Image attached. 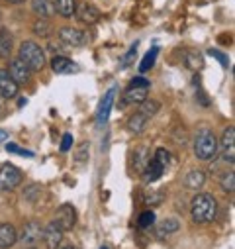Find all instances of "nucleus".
Wrapping results in <instances>:
<instances>
[{"mask_svg": "<svg viewBox=\"0 0 235 249\" xmlns=\"http://www.w3.org/2000/svg\"><path fill=\"white\" fill-rule=\"evenodd\" d=\"M137 224H139V228H149V226H153V224H155V212H151V210L143 212V214L139 216Z\"/></svg>", "mask_w": 235, "mask_h": 249, "instance_id": "33", "label": "nucleus"}, {"mask_svg": "<svg viewBox=\"0 0 235 249\" xmlns=\"http://www.w3.org/2000/svg\"><path fill=\"white\" fill-rule=\"evenodd\" d=\"M116 92H118V87H112L100 100V106H98V126H104L110 118V112H112V106H114V100H116Z\"/></svg>", "mask_w": 235, "mask_h": 249, "instance_id": "9", "label": "nucleus"}, {"mask_svg": "<svg viewBox=\"0 0 235 249\" xmlns=\"http://www.w3.org/2000/svg\"><path fill=\"white\" fill-rule=\"evenodd\" d=\"M130 87H149V81L147 79H143V77H135L134 81H132V85Z\"/></svg>", "mask_w": 235, "mask_h": 249, "instance_id": "37", "label": "nucleus"}, {"mask_svg": "<svg viewBox=\"0 0 235 249\" xmlns=\"http://www.w3.org/2000/svg\"><path fill=\"white\" fill-rule=\"evenodd\" d=\"M51 69H53V73L65 75V73H77L79 71V65L75 63V61H71L69 57L57 55V57L51 59Z\"/></svg>", "mask_w": 235, "mask_h": 249, "instance_id": "13", "label": "nucleus"}, {"mask_svg": "<svg viewBox=\"0 0 235 249\" xmlns=\"http://www.w3.org/2000/svg\"><path fill=\"white\" fill-rule=\"evenodd\" d=\"M65 249H77V247H65Z\"/></svg>", "mask_w": 235, "mask_h": 249, "instance_id": "41", "label": "nucleus"}, {"mask_svg": "<svg viewBox=\"0 0 235 249\" xmlns=\"http://www.w3.org/2000/svg\"><path fill=\"white\" fill-rule=\"evenodd\" d=\"M75 16L83 22V24H86V26H92V24H96L98 20H100V10L94 6V4H90V2H77V8H75Z\"/></svg>", "mask_w": 235, "mask_h": 249, "instance_id": "6", "label": "nucleus"}, {"mask_svg": "<svg viewBox=\"0 0 235 249\" xmlns=\"http://www.w3.org/2000/svg\"><path fill=\"white\" fill-rule=\"evenodd\" d=\"M147 124H149V118H147L145 114L137 112V114H134V116L130 118V132H134V134H141V132L145 130Z\"/></svg>", "mask_w": 235, "mask_h": 249, "instance_id": "22", "label": "nucleus"}, {"mask_svg": "<svg viewBox=\"0 0 235 249\" xmlns=\"http://www.w3.org/2000/svg\"><path fill=\"white\" fill-rule=\"evenodd\" d=\"M24 63L28 65L30 71H41L45 67V51L35 43V41H24L20 45V57Z\"/></svg>", "mask_w": 235, "mask_h": 249, "instance_id": "2", "label": "nucleus"}, {"mask_svg": "<svg viewBox=\"0 0 235 249\" xmlns=\"http://www.w3.org/2000/svg\"><path fill=\"white\" fill-rule=\"evenodd\" d=\"M22 178H24V175L16 165H12V163L2 165L0 167V191L16 189V186L22 182Z\"/></svg>", "mask_w": 235, "mask_h": 249, "instance_id": "4", "label": "nucleus"}, {"mask_svg": "<svg viewBox=\"0 0 235 249\" xmlns=\"http://www.w3.org/2000/svg\"><path fill=\"white\" fill-rule=\"evenodd\" d=\"M147 163H149V149L141 145V147H137L134 151V169L137 173H143V169H145Z\"/></svg>", "mask_w": 235, "mask_h": 249, "instance_id": "21", "label": "nucleus"}, {"mask_svg": "<svg viewBox=\"0 0 235 249\" xmlns=\"http://www.w3.org/2000/svg\"><path fill=\"white\" fill-rule=\"evenodd\" d=\"M6 149H8V151H12V153H20V155H24V157H34V153H32V151H28V149H22V147H18V145H12V143H8V145H6Z\"/></svg>", "mask_w": 235, "mask_h": 249, "instance_id": "35", "label": "nucleus"}, {"mask_svg": "<svg viewBox=\"0 0 235 249\" xmlns=\"http://www.w3.org/2000/svg\"><path fill=\"white\" fill-rule=\"evenodd\" d=\"M4 114V106H2V102H0V116Z\"/></svg>", "mask_w": 235, "mask_h": 249, "instance_id": "40", "label": "nucleus"}, {"mask_svg": "<svg viewBox=\"0 0 235 249\" xmlns=\"http://www.w3.org/2000/svg\"><path fill=\"white\" fill-rule=\"evenodd\" d=\"M137 45H139V43L135 41V43L130 47V51L122 57V69H126V67H130V65H132V61L135 59V53H137Z\"/></svg>", "mask_w": 235, "mask_h": 249, "instance_id": "30", "label": "nucleus"}, {"mask_svg": "<svg viewBox=\"0 0 235 249\" xmlns=\"http://www.w3.org/2000/svg\"><path fill=\"white\" fill-rule=\"evenodd\" d=\"M6 2H8V4H22L24 0H6Z\"/></svg>", "mask_w": 235, "mask_h": 249, "instance_id": "39", "label": "nucleus"}, {"mask_svg": "<svg viewBox=\"0 0 235 249\" xmlns=\"http://www.w3.org/2000/svg\"><path fill=\"white\" fill-rule=\"evenodd\" d=\"M147 92H149V87H130L126 92V102L141 104L147 98Z\"/></svg>", "mask_w": 235, "mask_h": 249, "instance_id": "19", "label": "nucleus"}, {"mask_svg": "<svg viewBox=\"0 0 235 249\" xmlns=\"http://www.w3.org/2000/svg\"><path fill=\"white\" fill-rule=\"evenodd\" d=\"M55 10L61 14L63 18H71L75 16V8H77V0H55Z\"/></svg>", "mask_w": 235, "mask_h": 249, "instance_id": "20", "label": "nucleus"}, {"mask_svg": "<svg viewBox=\"0 0 235 249\" xmlns=\"http://www.w3.org/2000/svg\"><path fill=\"white\" fill-rule=\"evenodd\" d=\"M216 151H218L216 136L208 128H202L196 134V140H194V153H196V157L202 159V161H210V159H214Z\"/></svg>", "mask_w": 235, "mask_h": 249, "instance_id": "3", "label": "nucleus"}, {"mask_svg": "<svg viewBox=\"0 0 235 249\" xmlns=\"http://www.w3.org/2000/svg\"><path fill=\"white\" fill-rule=\"evenodd\" d=\"M157 55H159V47H157V45H153V47H151V51H149V53L143 57L141 65H139V71H141V73H147V71H149V69L155 65V59H157Z\"/></svg>", "mask_w": 235, "mask_h": 249, "instance_id": "26", "label": "nucleus"}, {"mask_svg": "<svg viewBox=\"0 0 235 249\" xmlns=\"http://www.w3.org/2000/svg\"><path fill=\"white\" fill-rule=\"evenodd\" d=\"M59 37H61L63 43H67L71 47H79V45H84L88 41L86 34L77 30V28H61L59 30Z\"/></svg>", "mask_w": 235, "mask_h": 249, "instance_id": "10", "label": "nucleus"}, {"mask_svg": "<svg viewBox=\"0 0 235 249\" xmlns=\"http://www.w3.org/2000/svg\"><path fill=\"white\" fill-rule=\"evenodd\" d=\"M221 189L225 193H233V189H235V175H233V171H229V173H225L221 177Z\"/></svg>", "mask_w": 235, "mask_h": 249, "instance_id": "29", "label": "nucleus"}, {"mask_svg": "<svg viewBox=\"0 0 235 249\" xmlns=\"http://www.w3.org/2000/svg\"><path fill=\"white\" fill-rule=\"evenodd\" d=\"M216 212H218V202L212 195L202 193V195H196L192 198V220L196 224L212 222L216 218Z\"/></svg>", "mask_w": 235, "mask_h": 249, "instance_id": "1", "label": "nucleus"}, {"mask_svg": "<svg viewBox=\"0 0 235 249\" xmlns=\"http://www.w3.org/2000/svg\"><path fill=\"white\" fill-rule=\"evenodd\" d=\"M204 180H206V175H204L202 171H198V169H192V171L186 175L185 184L188 186V189H200V186L204 184Z\"/></svg>", "mask_w": 235, "mask_h": 249, "instance_id": "23", "label": "nucleus"}, {"mask_svg": "<svg viewBox=\"0 0 235 249\" xmlns=\"http://www.w3.org/2000/svg\"><path fill=\"white\" fill-rule=\"evenodd\" d=\"M163 173H165V167L153 159V161H149V163L145 165V169H143V178H145V182H155L157 178L163 177Z\"/></svg>", "mask_w": 235, "mask_h": 249, "instance_id": "16", "label": "nucleus"}, {"mask_svg": "<svg viewBox=\"0 0 235 249\" xmlns=\"http://www.w3.org/2000/svg\"><path fill=\"white\" fill-rule=\"evenodd\" d=\"M6 140H8V132L0 130V142H6Z\"/></svg>", "mask_w": 235, "mask_h": 249, "instance_id": "38", "label": "nucleus"}, {"mask_svg": "<svg viewBox=\"0 0 235 249\" xmlns=\"http://www.w3.org/2000/svg\"><path fill=\"white\" fill-rule=\"evenodd\" d=\"M155 161H157V163H161L163 167H167V165L170 163V153H168V149L159 147V149L155 151Z\"/></svg>", "mask_w": 235, "mask_h": 249, "instance_id": "32", "label": "nucleus"}, {"mask_svg": "<svg viewBox=\"0 0 235 249\" xmlns=\"http://www.w3.org/2000/svg\"><path fill=\"white\" fill-rule=\"evenodd\" d=\"M12 45H14L12 34L8 30H4V28H0V57L8 59L10 53H12Z\"/></svg>", "mask_w": 235, "mask_h": 249, "instance_id": "17", "label": "nucleus"}, {"mask_svg": "<svg viewBox=\"0 0 235 249\" xmlns=\"http://www.w3.org/2000/svg\"><path fill=\"white\" fill-rule=\"evenodd\" d=\"M20 85L10 77L8 69H0V96L2 98H16Z\"/></svg>", "mask_w": 235, "mask_h": 249, "instance_id": "11", "label": "nucleus"}, {"mask_svg": "<svg viewBox=\"0 0 235 249\" xmlns=\"http://www.w3.org/2000/svg\"><path fill=\"white\" fill-rule=\"evenodd\" d=\"M32 10L39 18H49L55 12V6L51 4V0H32Z\"/></svg>", "mask_w": 235, "mask_h": 249, "instance_id": "18", "label": "nucleus"}, {"mask_svg": "<svg viewBox=\"0 0 235 249\" xmlns=\"http://www.w3.org/2000/svg\"><path fill=\"white\" fill-rule=\"evenodd\" d=\"M100 249H108V247H106V245H104V247H100Z\"/></svg>", "mask_w": 235, "mask_h": 249, "instance_id": "42", "label": "nucleus"}, {"mask_svg": "<svg viewBox=\"0 0 235 249\" xmlns=\"http://www.w3.org/2000/svg\"><path fill=\"white\" fill-rule=\"evenodd\" d=\"M30 249H34V247H30Z\"/></svg>", "mask_w": 235, "mask_h": 249, "instance_id": "43", "label": "nucleus"}, {"mask_svg": "<svg viewBox=\"0 0 235 249\" xmlns=\"http://www.w3.org/2000/svg\"><path fill=\"white\" fill-rule=\"evenodd\" d=\"M18 241V233L12 224H0V249H8Z\"/></svg>", "mask_w": 235, "mask_h": 249, "instance_id": "15", "label": "nucleus"}, {"mask_svg": "<svg viewBox=\"0 0 235 249\" xmlns=\"http://www.w3.org/2000/svg\"><path fill=\"white\" fill-rule=\"evenodd\" d=\"M179 228H181V224H179V220H174V218H167V220H163L159 226H157V235H168V233H174V231H179Z\"/></svg>", "mask_w": 235, "mask_h": 249, "instance_id": "24", "label": "nucleus"}, {"mask_svg": "<svg viewBox=\"0 0 235 249\" xmlns=\"http://www.w3.org/2000/svg\"><path fill=\"white\" fill-rule=\"evenodd\" d=\"M39 239H43V228L39 226V222H28L20 233V241L28 247H34L35 243H39Z\"/></svg>", "mask_w": 235, "mask_h": 249, "instance_id": "8", "label": "nucleus"}, {"mask_svg": "<svg viewBox=\"0 0 235 249\" xmlns=\"http://www.w3.org/2000/svg\"><path fill=\"white\" fill-rule=\"evenodd\" d=\"M219 147H221V157H223V161H227V163L233 165V161H235V128H233V126H229V128L223 132L221 142H219Z\"/></svg>", "mask_w": 235, "mask_h": 249, "instance_id": "7", "label": "nucleus"}, {"mask_svg": "<svg viewBox=\"0 0 235 249\" xmlns=\"http://www.w3.org/2000/svg\"><path fill=\"white\" fill-rule=\"evenodd\" d=\"M185 63H186L188 69H192V71H200L202 65H204V59H202V55L196 53V51H186V53H185Z\"/></svg>", "mask_w": 235, "mask_h": 249, "instance_id": "25", "label": "nucleus"}, {"mask_svg": "<svg viewBox=\"0 0 235 249\" xmlns=\"http://www.w3.org/2000/svg\"><path fill=\"white\" fill-rule=\"evenodd\" d=\"M34 34H37V36H41V37H47V36L51 34V24H49V20H47V18H37V20L34 22Z\"/></svg>", "mask_w": 235, "mask_h": 249, "instance_id": "27", "label": "nucleus"}, {"mask_svg": "<svg viewBox=\"0 0 235 249\" xmlns=\"http://www.w3.org/2000/svg\"><path fill=\"white\" fill-rule=\"evenodd\" d=\"M43 241H45L47 249H57L59 245H61V241H63V231L51 222V224L43 230Z\"/></svg>", "mask_w": 235, "mask_h": 249, "instance_id": "14", "label": "nucleus"}, {"mask_svg": "<svg viewBox=\"0 0 235 249\" xmlns=\"http://www.w3.org/2000/svg\"><path fill=\"white\" fill-rule=\"evenodd\" d=\"M163 198H165V195H163V193H149V195H147V204L157 206V204H161V202H163Z\"/></svg>", "mask_w": 235, "mask_h": 249, "instance_id": "34", "label": "nucleus"}, {"mask_svg": "<svg viewBox=\"0 0 235 249\" xmlns=\"http://www.w3.org/2000/svg\"><path fill=\"white\" fill-rule=\"evenodd\" d=\"M8 73H10V77H12L18 85H26V83L30 81V75H32V71L28 69V65L24 63L22 59H12V61H10Z\"/></svg>", "mask_w": 235, "mask_h": 249, "instance_id": "12", "label": "nucleus"}, {"mask_svg": "<svg viewBox=\"0 0 235 249\" xmlns=\"http://www.w3.org/2000/svg\"><path fill=\"white\" fill-rule=\"evenodd\" d=\"M208 55L214 57V59H218V61H219V65H221L223 69H229V57L223 55L221 51H218V49H208Z\"/></svg>", "mask_w": 235, "mask_h": 249, "instance_id": "31", "label": "nucleus"}, {"mask_svg": "<svg viewBox=\"0 0 235 249\" xmlns=\"http://www.w3.org/2000/svg\"><path fill=\"white\" fill-rule=\"evenodd\" d=\"M53 224L61 230V231H67V230H73L75 224H77V210L71 206V204H63L55 210V216H53Z\"/></svg>", "mask_w": 235, "mask_h": 249, "instance_id": "5", "label": "nucleus"}, {"mask_svg": "<svg viewBox=\"0 0 235 249\" xmlns=\"http://www.w3.org/2000/svg\"><path fill=\"white\" fill-rule=\"evenodd\" d=\"M159 110H161V104H159L157 100H147V98L141 102V108H139V112H141V114H145L147 118L155 116Z\"/></svg>", "mask_w": 235, "mask_h": 249, "instance_id": "28", "label": "nucleus"}, {"mask_svg": "<svg viewBox=\"0 0 235 249\" xmlns=\"http://www.w3.org/2000/svg\"><path fill=\"white\" fill-rule=\"evenodd\" d=\"M71 145H73V136H71V134H65V136H63V142H61V151L67 153V151L71 149Z\"/></svg>", "mask_w": 235, "mask_h": 249, "instance_id": "36", "label": "nucleus"}]
</instances>
